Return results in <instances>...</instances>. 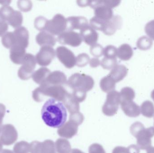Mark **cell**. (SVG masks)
<instances>
[{"mask_svg":"<svg viewBox=\"0 0 154 153\" xmlns=\"http://www.w3.org/2000/svg\"><path fill=\"white\" fill-rule=\"evenodd\" d=\"M151 97H152V99L154 101V90L152 92V94H151Z\"/></svg>","mask_w":154,"mask_h":153,"instance_id":"cell-55","label":"cell"},{"mask_svg":"<svg viewBox=\"0 0 154 153\" xmlns=\"http://www.w3.org/2000/svg\"><path fill=\"white\" fill-rule=\"evenodd\" d=\"M5 107L4 105L0 103V127L2 124L3 119L5 113Z\"/></svg>","mask_w":154,"mask_h":153,"instance_id":"cell-49","label":"cell"},{"mask_svg":"<svg viewBox=\"0 0 154 153\" xmlns=\"http://www.w3.org/2000/svg\"><path fill=\"white\" fill-rule=\"evenodd\" d=\"M68 93L63 85H48L42 84L33 91L32 98L38 102H42L46 97H51V99L63 102Z\"/></svg>","mask_w":154,"mask_h":153,"instance_id":"cell-2","label":"cell"},{"mask_svg":"<svg viewBox=\"0 0 154 153\" xmlns=\"http://www.w3.org/2000/svg\"><path fill=\"white\" fill-rule=\"evenodd\" d=\"M128 69L123 65L117 64L110 71L108 75L116 83L123 80L127 75Z\"/></svg>","mask_w":154,"mask_h":153,"instance_id":"cell-23","label":"cell"},{"mask_svg":"<svg viewBox=\"0 0 154 153\" xmlns=\"http://www.w3.org/2000/svg\"><path fill=\"white\" fill-rule=\"evenodd\" d=\"M1 128H2V127H0V134H1Z\"/></svg>","mask_w":154,"mask_h":153,"instance_id":"cell-57","label":"cell"},{"mask_svg":"<svg viewBox=\"0 0 154 153\" xmlns=\"http://www.w3.org/2000/svg\"><path fill=\"white\" fill-rule=\"evenodd\" d=\"M121 101H133L135 97V92L130 87H125L119 93Z\"/></svg>","mask_w":154,"mask_h":153,"instance_id":"cell-31","label":"cell"},{"mask_svg":"<svg viewBox=\"0 0 154 153\" xmlns=\"http://www.w3.org/2000/svg\"><path fill=\"white\" fill-rule=\"evenodd\" d=\"M89 153H106L103 146L97 143H94L89 147Z\"/></svg>","mask_w":154,"mask_h":153,"instance_id":"cell-44","label":"cell"},{"mask_svg":"<svg viewBox=\"0 0 154 153\" xmlns=\"http://www.w3.org/2000/svg\"><path fill=\"white\" fill-rule=\"evenodd\" d=\"M129 153H140V148L137 145H132L128 147Z\"/></svg>","mask_w":154,"mask_h":153,"instance_id":"cell-50","label":"cell"},{"mask_svg":"<svg viewBox=\"0 0 154 153\" xmlns=\"http://www.w3.org/2000/svg\"><path fill=\"white\" fill-rule=\"evenodd\" d=\"M56 55V51L52 47L45 46H42L36 55V62L41 66H48L50 64Z\"/></svg>","mask_w":154,"mask_h":153,"instance_id":"cell-9","label":"cell"},{"mask_svg":"<svg viewBox=\"0 0 154 153\" xmlns=\"http://www.w3.org/2000/svg\"><path fill=\"white\" fill-rule=\"evenodd\" d=\"M94 81L91 76L84 74L75 73L72 75L67 82L68 86L73 91L87 93L94 85Z\"/></svg>","mask_w":154,"mask_h":153,"instance_id":"cell-3","label":"cell"},{"mask_svg":"<svg viewBox=\"0 0 154 153\" xmlns=\"http://www.w3.org/2000/svg\"><path fill=\"white\" fill-rule=\"evenodd\" d=\"M89 64L91 67L96 68L100 64V61L97 57H94L90 60Z\"/></svg>","mask_w":154,"mask_h":153,"instance_id":"cell-48","label":"cell"},{"mask_svg":"<svg viewBox=\"0 0 154 153\" xmlns=\"http://www.w3.org/2000/svg\"><path fill=\"white\" fill-rule=\"evenodd\" d=\"M67 28V19L62 14L58 13L51 19L47 21L45 31L52 35H60L66 31Z\"/></svg>","mask_w":154,"mask_h":153,"instance_id":"cell-4","label":"cell"},{"mask_svg":"<svg viewBox=\"0 0 154 153\" xmlns=\"http://www.w3.org/2000/svg\"><path fill=\"white\" fill-rule=\"evenodd\" d=\"M13 151L14 153H29L30 144L25 141H21L14 146Z\"/></svg>","mask_w":154,"mask_h":153,"instance_id":"cell-32","label":"cell"},{"mask_svg":"<svg viewBox=\"0 0 154 153\" xmlns=\"http://www.w3.org/2000/svg\"><path fill=\"white\" fill-rule=\"evenodd\" d=\"M67 28L68 31L75 29L82 30L88 25V20L83 16H71L67 19Z\"/></svg>","mask_w":154,"mask_h":153,"instance_id":"cell-20","label":"cell"},{"mask_svg":"<svg viewBox=\"0 0 154 153\" xmlns=\"http://www.w3.org/2000/svg\"><path fill=\"white\" fill-rule=\"evenodd\" d=\"M133 49L128 44H123L117 49V56L123 61L129 60L133 56Z\"/></svg>","mask_w":154,"mask_h":153,"instance_id":"cell-25","label":"cell"},{"mask_svg":"<svg viewBox=\"0 0 154 153\" xmlns=\"http://www.w3.org/2000/svg\"><path fill=\"white\" fill-rule=\"evenodd\" d=\"M42 143L38 141H33L30 144V153H41Z\"/></svg>","mask_w":154,"mask_h":153,"instance_id":"cell-43","label":"cell"},{"mask_svg":"<svg viewBox=\"0 0 154 153\" xmlns=\"http://www.w3.org/2000/svg\"><path fill=\"white\" fill-rule=\"evenodd\" d=\"M103 55H104V57L117 58V49L112 45H109L104 49Z\"/></svg>","mask_w":154,"mask_h":153,"instance_id":"cell-35","label":"cell"},{"mask_svg":"<svg viewBox=\"0 0 154 153\" xmlns=\"http://www.w3.org/2000/svg\"><path fill=\"white\" fill-rule=\"evenodd\" d=\"M141 113L144 116L152 118L154 116V105L150 101H146L141 105Z\"/></svg>","mask_w":154,"mask_h":153,"instance_id":"cell-29","label":"cell"},{"mask_svg":"<svg viewBox=\"0 0 154 153\" xmlns=\"http://www.w3.org/2000/svg\"><path fill=\"white\" fill-rule=\"evenodd\" d=\"M90 61V57L86 53L79 54L76 57V64L79 67L86 66Z\"/></svg>","mask_w":154,"mask_h":153,"instance_id":"cell-37","label":"cell"},{"mask_svg":"<svg viewBox=\"0 0 154 153\" xmlns=\"http://www.w3.org/2000/svg\"><path fill=\"white\" fill-rule=\"evenodd\" d=\"M121 109L125 114L130 117H137L141 114V109L133 101H121Z\"/></svg>","mask_w":154,"mask_h":153,"instance_id":"cell-16","label":"cell"},{"mask_svg":"<svg viewBox=\"0 0 154 153\" xmlns=\"http://www.w3.org/2000/svg\"><path fill=\"white\" fill-rule=\"evenodd\" d=\"M120 103V93L117 91H112L108 93L105 104L102 107V112L104 115L112 116L117 113Z\"/></svg>","mask_w":154,"mask_h":153,"instance_id":"cell-5","label":"cell"},{"mask_svg":"<svg viewBox=\"0 0 154 153\" xmlns=\"http://www.w3.org/2000/svg\"><path fill=\"white\" fill-rule=\"evenodd\" d=\"M90 50L91 54L93 56L98 58L103 55L104 48L100 44H96L91 46Z\"/></svg>","mask_w":154,"mask_h":153,"instance_id":"cell-38","label":"cell"},{"mask_svg":"<svg viewBox=\"0 0 154 153\" xmlns=\"http://www.w3.org/2000/svg\"><path fill=\"white\" fill-rule=\"evenodd\" d=\"M70 153H85L82 152L80 150L77 149H72L70 152Z\"/></svg>","mask_w":154,"mask_h":153,"instance_id":"cell-53","label":"cell"},{"mask_svg":"<svg viewBox=\"0 0 154 153\" xmlns=\"http://www.w3.org/2000/svg\"><path fill=\"white\" fill-rule=\"evenodd\" d=\"M42 118L47 125L60 128L67 119L66 109L63 103L53 99L48 100L42 107Z\"/></svg>","mask_w":154,"mask_h":153,"instance_id":"cell-1","label":"cell"},{"mask_svg":"<svg viewBox=\"0 0 154 153\" xmlns=\"http://www.w3.org/2000/svg\"><path fill=\"white\" fill-rule=\"evenodd\" d=\"M117 63V58L104 57L100 62V65L104 69L110 70L113 69Z\"/></svg>","mask_w":154,"mask_h":153,"instance_id":"cell-36","label":"cell"},{"mask_svg":"<svg viewBox=\"0 0 154 153\" xmlns=\"http://www.w3.org/2000/svg\"><path fill=\"white\" fill-rule=\"evenodd\" d=\"M116 83L109 75L103 77L100 83V88L104 92L108 93L114 90Z\"/></svg>","mask_w":154,"mask_h":153,"instance_id":"cell-27","label":"cell"},{"mask_svg":"<svg viewBox=\"0 0 154 153\" xmlns=\"http://www.w3.org/2000/svg\"><path fill=\"white\" fill-rule=\"evenodd\" d=\"M18 133L14 127L11 124L2 126L1 128L0 142L3 145H11L18 139Z\"/></svg>","mask_w":154,"mask_h":153,"instance_id":"cell-10","label":"cell"},{"mask_svg":"<svg viewBox=\"0 0 154 153\" xmlns=\"http://www.w3.org/2000/svg\"><path fill=\"white\" fill-rule=\"evenodd\" d=\"M37 43L41 46H48L53 47L56 45L57 40L54 36L46 31H41L36 36Z\"/></svg>","mask_w":154,"mask_h":153,"instance_id":"cell-21","label":"cell"},{"mask_svg":"<svg viewBox=\"0 0 154 153\" xmlns=\"http://www.w3.org/2000/svg\"><path fill=\"white\" fill-rule=\"evenodd\" d=\"M122 21V18L119 15L113 16L110 19L105 22L101 31L108 36L113 35L117 30L121 28Z\"/></svg>","mask_w":154,"mask_h":153,"instance_id":"cell-14","label":"cell"},{"mask_svg":"<svg viewBox=\"0 0 154 153\" xmlns=\"http://www.w3.org/2000/svg\"><path fill=\"white\" fill-rule=\"evenodd\" d=\"M67 82V77L65 74L61 71H56L51 72L43 84L48 85H63L66 84Z\"/></svg>","mask_w":154,"mask_h":153,"instance_id":"cell-19","label":"cell"},{"mask_svg":"<svg viewBox=\"0 0 154 153\" xmlns=\"http://www.w3.org/2000/svg\"><path fill=\"white\" fill-rule=\"evenodd\" d=\"M17 5L21 10L24 12L29 11L32 7V3L31 1H19Z\"/></svg>","mask_w":154,"mask_h":153,"instance_id":"cell-42","label":"cell"},{"mask_svg":"<svg viewBox=\"0 0 154 153\" xmlns=\"http://www.w3.org/2000/svg\"><path fill=\"white\" fill-rule=\"evenodd\" d=\"M25 49L20 46H13L10 50V58L14 63H22L24 57L26 55Z\"/></svg>","mask_w":154,"mask_h":153,"instance_id":"cell-22","label":"cell"},{"mask_svg":"<svg viewBox=\"0 0 154 153\" xmlns=\"http://www.w3.org/2000/svg\"><path fill=\"white\" fill-rule=\"evenodd\" d=\"M35 57L30 54H27L23 61L22 66L18 71V75L22 80H27L32 77L36 67Z\"/></svg>","mask_w":154,"mask_h":153,"instance_id":"cell-6","label":"cell"},{"mask_svg":"<svg viewBox=\"0 0 154 153\" xmlns=\"http://www.w3.org/2000/svg\"><path fill=\"white\" fill-rule=\"evenodd\" d=\"M69 119H72V120L75 121L80 125L83 122L84 117V116L81 113L78 112L70 114Z\"/></svg>","mask_w":154,"mask_h":153,"instance_id":"cell-45","label":"cell"},{"mask_svg":"<svg viewBox=\"0 0 154 153\" xmlns=\"http://www.w3.org/2000/svg\"><path fill=\"white\" fill-rule=\"evenodd\" d=\"M82 40L89 46H92L97 44L98 40L97 32L90 25L86 26L80 30Z\"/></svg>","mask_w":154,"mask_h":153,"instance_id":"cell-15","label":"cell"},{"mask_svg":"<svg viewBox=\"0 0 154 153\" xmlns=\"http://www.w3.org/2000/svg\"><path fill=\"white\" fill-rule=\"evenodd\" d=\"M146 153H154V147L151 146V147L146 150Z\"/></svg>","mask_w":154,"mask_h":153,"instance_id":"cell-54","label":"cell"},{"mask_svg":"<svg viewBox=\"0 0 154 153\" xmlns=\"http://www.w3.org/2000/svg\"><path fill=\"white\" fill-rule=\"evenodd\" d=\"M2 143L0 142V151L2 150Z\"/></svg>","mask_w":154,"mask_h":153,"instance_id":"cell-56","label":"cell"},{"mask_svg":"<svg viewBox=\"0 0 154 153\" xmlns=\"http://www.w3.org/2000/svg\"><path fill=\"white\" fill-rule=\"evenodd\" d=\"M3 45L7 48H11L14 45L13 32H9L3 36L2 38Z\"/></svg>","mask_w":154,"mask_h":153,"instance_id":"cell-34","label":"cell"},{"mask_svg":"<svg viewBox=\"0 0 154 153\" xmlns=\"http://www.w3.org/2000/svg\"><path fill=\"white\" fill-rule=\"evenodd\" d=\"M145 32L151 39L154 40V19L151 21L146 25Z\"/></svg>","mask_w":154,"mask_h":153,"instance_id":"cell-41","label":"cell"},{"mask_svg":"<svg viewBox=\"0 0 154 153\" xmlns=\"http://www.w3.org/2000/svg\"><path fill=\"white\" fill-rule=\"evenodd\" d=\"M14 45L26 48L29 45V34L26 28L20 27L13 32Z\"/></svg>","mask_w":154,"mask_h":153,"instance_id":"cell-17","label":"cell"},{"mask_svg":"<svg viewBox=\"0 0 154 153\" xmlns=\"http://www.w3.org/2000/svg\"><path fill=\"white\" fill-rule=\"evenodd\" d=\"M7 22L0 15V36H2L5 33L8 29Z\"/></svg>","mask_w":154,"mask_h":153,"instance_id":"cell-46","label":"cell"},{"mask_svg":"<svg viewBox=\"0 0 154 153\" xmlns=\"http://www.w3.org/2000/svg\"><path fill=\"white\" fill-rule=\"evenodd\" d=\"M63 102L70 114L79 112V103L74 98L71 93H68Z\"/></svg>","mask_w":154,"mask_h":153,"instance_id":"cell-24","label":"cell"},{"mask_svg":"<svg viewBox=\"0 0 154 153\" xmlns=\"http://www.w3.org/2000/svg\"><path fill=\"white\" fill-rule=\"evenodd\" d=\"M154 136V127L144 128L135 137L137 139V146L141 150H147L152 146L151 139Z\"/></svg>","mask_w":154,"mask_h":153,"instance_id":"cell-12","label":"cell"},{"mask_svg":"<svg viewBox=\"0 0 154 153\" xmlns=\"http://www.w3.org/2000/svg\"><path fill=\"white\" fill-rule=\"evenodd\" d=\"M51 72L50 70L47 67H41L33 73L32 79L36 83L41 85L45 81Z\"/></svg>","mask_w":154,"mask_h":153,"instance_id":"cell-26","label":"cell"},{"mask_svg":"<svg viewBox=\"0 0 154 153\" xmlns=\"http://www.w3.org/2000/svg\"><path fill=\"white\" fill-rule=\"evenodd\" d=\"M58 59L66 68H73L76 65V57L74 53L67 48L63 46L58 47L56 50Z\"/></svg>","mask_w":154,"mask_h":153,"instance_id":"cell-8","label":"cell"},{"mask_svg":"<svg viewBox=\"0 0 154 153\" xmlns=\"http://www.w3.org/2000/svg\"><path fill=\"white\" fill-rule=\"evenodd\" d=\"M153 45V41L150 38L143 36L138 39L137 46L139 49L143 50H146L150 49Z\"/></svg>","mask_w":154,"mask_h":153,"instance_id":"cell-30","label":"cell"},{"mask_svg":"<svg viewBox=\"0 0 154 153\" xmlns=\"http://www.w3.org/2000/svg\"><path fill=\"white\" fill-rule=\"evenodd\" d=\"M57 153H70L71 150L70 143L65 138H59L55 144Z\"/></svg>","mask_w":154,"mask_h":153,"instance_id":"cell-28","label":"cell"},{"mask_svg":"<svg viewBox=\"0 0 154 153\" xmlns=\"http://www.w3.org/2000/svg\"><path fill=\"white\" fill-rule=\"evenodd\" d=\"M58 41L61 44L68 45L72 47H78L82 41L80 33L73 31H66L58 36Z\"/></svg>","mask_w":154,"mask_h":153,"instance_id":"cell-11","label":"cell"},{"mask_svg":"<svg viewBox=\"0 0 154 153\" xmlns=\"http://www.w3.org/2000/svg\"><path fill=\"white\" fill-rule=\"evenodd\" d=\"M79 125L75 121L69 119L66 124L59 128L57 130L58 134L63 138L70 139L75 136L78 133Z\"/></svg>","mask_w":154,"mask_h":153,"instance_id":"cell-13","label":"cell"},{"mask_svg":"<svg viewBox=\"0 0 154 153\" xmlns=\"http://www.w3.org/2000/svg\"><path fill=\"white\" fill-rule=\"evenodd\" d=\"M112 153H129L128 149L123 146H117L114 148Z\"/></svg>","mask_w":154,"mask_h":153,"instance_id":"cell-47","label":"cell"},{"mask_svg":"<svg viewBox=\"0 0 154 153\" xmlns=\"http://www.w3.org/2000/svg\"><path fill=\"white\" fill-rule=\"evenodd\" d=\"M4 19L8 21L9 24L14 28H19L22 23L23 16L18 11L14 10L11 7L8 9L5 13Z\"/></svg>","mask_w":154,"mask_h":153,"instance_id":"cell-18","label":"cell"},{"mask_svg":"<svg viewBox=\"0 0 154 153\" xmlns=\"http://www.w3.org/2000/svg\"><path fill=\"white\" fill-rule=\"evenodd\" d=\"M48 20L43 16L37 17L34 22V25L37 29L41 31H45L46 23Z\"/></svg>","mask_w":154,"mask_h":153,"instance_id":"cell-39","label":"cell"},{"mask_svg":"<svg viewBox=\"0 0 154 153\" xmlns=\"http://www.w3.org/2000/svg\"><path fill=\"white\" fill-rule=\"evenodd\" d=\"M41 153H57L55 143L51 140H46L42 143Z\"/></svg>","mask_w":154,"mask_h":153,"instance_id":"cell-33","label":"cell"},{"mask_svg":"<svg viewBox=\"0 0 154 153\" xmlns=\"http://www.w3.org/2000/svg\"><path fill=\"white\" fill-rule=\"evenodd\" d=\"M90 1H77V3L79 6L81 7H85L88 5L90 6Z\"/></svg>","mask_w":154,"mask_h":153,"instance_id":"cell-51","label":"cell"},{"mask_svg":"<svg viewBox=\"0 0 154 153\" xmlns=\"http://www.w3.org/2000/svg\"><path fill=\"white\" fill-rule=\"evenodd\" d=\"M144 128H145L142 123L139 122H135L130 127V132L131 134L135 137L137 134Z\"/></svg>","mask_w":154,"mask_h":153,"instance_id":"cell-40","label":"cell"},{"mask_svg":"<svg viewBox=\"0 0 154 153\" xmlns=\"http://www.w3.org/2000/svg\"><path fill=\"white\" fill-rule=\"evenodd\" d=\"M90 6L94 9L95 17L98 19L107 21L114 16L112 9L105 5L103 0L91 1Z\"/></svg>","mask_w":154,"mask_h":153,"instance_id":"cell-7","label":"cell"},{"mask_svg":"<svg viewBox=\"0 0 154 153\" xmlns=\"http://www.w3.org/2000/svg\"><path fill=\"white\" fill-rule=\"evenodd\" d=\"M0 153H14L11 150L8 149H3L0 151Z\"/></svg>","mask_w":154,"mask_h":153,"instance_id":"cell-52","label":"cell"}]
</instances>
